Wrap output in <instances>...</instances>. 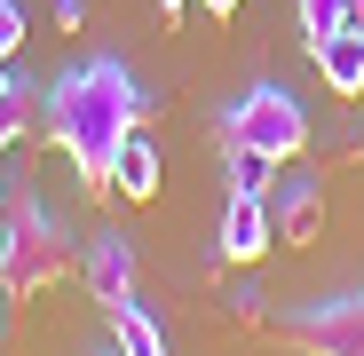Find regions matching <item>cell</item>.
<instances>
[{
	"label": "cell",
	"mask_w": 364,
	"mask_h": 356,
	"mask_svg": "<svg viewBox=\"0 0 364 356\" xmlns=\"http://www.w3.org/2000/svg\"><path fill=\"white\" fill-rule=\"evenodd\" d=\"M64 277H80L72 230L55 222L40 198H16L9 222H0V293H9V301H40V293L64 285Z\"/></svg>",
	"instance_id": "obj_2"
},
{
	"label": "cell",
	"mask_w": 364,
	"mask_h": 356,
	"mask_svg": "<svg viewBox=\"0 0 364 356\" xmlns=\"http://www.w3.org/2000/svg\"><path fill=\"white\" fill-rule=\"evenodd\" d=\"M182 9H191V0H159V16H182Z\"/></svg>",
	"instance_id": "obj_20"
},
{
	"label": "cell",
	"mask_w": 364,
	"mask_h": 356,
	"mask_svg": "<svg viewBox=\"0 0 364 356\" xmlns=\"http://www.w3.org/2000/svg\"><path fill=\"white\" fill-rule=\"evenodd\" d=\"M198 9H206V16H237V0H198Z\"/></svg>",
	"instance_id": "obj_18"
},
{
	"label": "cell",
	"mask_w": 364,
	"mask_h": 356,
	"mask_svg": "<svg viewBox=\"0 0 364 356\" xmlns=\"http://www.w3.org/2000/svg\"><path fill=\"white\" fill-rule=\"evenodd\" d=\"M348 32H364V0H348Z\"/></svg>",
	"instance_id": "obj_19"
},
{
	"label": "cell",
	"mask_w": 364,
	"mask_h": 356,
	"mask_svg": "<svg viewBox=\"0 0 364 356\" xmlns=\"http://www.w3.org/2000/svg\"><path fill=\"white\" fill-rule=\"evenodd\" d=\"M222 158H230V190H254V198H269L277 183V158H262V151H246V143H222Z\"/></svg>",
	"instance_id": "obj_11"
},
{
	"label": "cell",
	"mask_w": 364,
	"mask_h": 356,
	"mask_svg": "<svg viewBox=\"0 0 364 356\" xmlns=\"http://www.w3.org/2000/svg\"><path fill=\"white\" fill-rule=\"evenodd\" d=\"M55 24H64V32H80V24H87V0H55Z\"/></svg>",
	"instance_id": "obj_16"
},
{
	"label": "cell",
	"mask_w": 364,
	"mask_h": 356,
	"mask_svg": "<svg viewBox=\"0 0 364 356\" xmlns=\"http://www.w3.org/2000/svg\"><path fill=\"white\" fill-rule=\"evenodd\" d=\"M293 16H301V40H333L348 24V0H293Z\"/></svg>",
	"instance_id": "obj_12"
},
{
	"label": "cell",
	"mask_w": 364,
	"mask_h": 356,
	"mask_svg": "<svg viewBox=\"0 0 364 356\" xmlns=\"http://www.w3.org/2000/svg\"><path fill=\"white\" fill-rule=\"evenodd\" d=\"M111 356H119V348H111Z\"/></svg>",
	"instance_id": "obj_22"
},
{
	"label": "cell",
	"mask_w": 364,
	"mask_h": 356,
	"mask_svg": "<svg viewBox=\"0 0 364 356\" xmlns=\"http://www.w3.org/2000/svg\"><path fill=\"white\" fill-rule=\"evenodd\" d=\"M80 277H87V293H95V301H103V317L111 309H127L135 301V254H127V237H95V246L80 254Z\"/></svg>",
	"instance_id": "obj_7"
},
{
	"label": "cell",
	"mask_w": 364,
	"mask_h": 356,
	"mask_svg": "<svg viewBox=\"0 0 364 356\" xmlns=\"http://www.w3.org/2000/svg\"><path fill=\"white\" fill-rule=\"evenodd\" d=\"M269 246H277L269 198H254V190H230V206H222V261H230V269H254Z\"/></svg>",
	"instance_id": "obj_5"
},
{
	"label": "cell",
	"mask_w": 364,
	"mask_h": 356,
	"mask_svg": "<svg viewBox=\"0 0 364 356\" xmlns=\"http://www.w3.org/2000/svg\"><path fill=\"white\" fill-rule=\"evenodd\" d=\"M151 119V95L135 87V72L119 55H95V64H72L64 80L48 87V135L80 166V190H111V158L135 127Z\"/></svg>",
	"instance_id": "obj_1"
},
{
	"label": "cell",
	"mask_w": 364,
	"mask_h": 356,
	"mask_svg": "<svg viewBox=\"0 0 364 356\" xmlns=\"http://www.w3.org/2000/svg\"><path fill=\"white\" fill-rule=\"evenodd\" d=\"M9 87H24V64H16V55H0V95H9Z\"/></svg>",
	"instance_id": "obj_17"
},
{
	"label": "cell",
	"mask_w": 364,
	"mask_h": 356,
	"mask_svg": "<svg viewBox=\"0 0 364 356\" xmlns=\"http://www.w3.org/2000/svg\"><path fill=\"white\" fill-rule=\"evenodd\" d=\"M269 222H277V246H317L325 230V183L317 174H285L269 190Z\"/></svg>",
	"instance_id": "obj_6"
},
{
	"label": "cell",
	"mask_w": 364,
	"mask_h": 356,
	"mask_svg": "<svg viewBox=\"0 0 364 356\" xmlns=\"http://www.w3.org/2000/svg\"><path fill=\"white\" fill-rule=\"evenodd\" d=\"M309 55H317V80L333 87V95H364V32H333V40H309Z\"/></svg>",
	"instance_id": "obj_8"
},
{
	"label": "cell",
	"mask_w": 364,
	"mask_h": 356,
	"mask_svg": "<svg viewBox=\"0 0 364 356\" xmlns=\"http://www.w3.org/2000/svg\"><path fill=\"white\" fill-rule=\"evenodd\" d=\"M230 317H237V325H262V293H254V285H230Z\"/></svg>",
	"instance_id": "obj_15"
},
{
	"label": "cell",
	"mask_w": 364,
	"mask_h": 356,
	"mask_svg": "<svg viewBox=\"0 0 364 356\" xmlns=\"http://www.w3.org/2000/svg\"><path fill=\"white\" fill-rule=\"evenodd\" d=\"M0 222H9V206H0Z\"/></svg>",
	"instance_id": "obj_21"
},
{
	"label": "cell",
	"mask_w": 364,
	"mask_h": 356,
	"mask_svg": "<svg viewBox=\"0 0 364 356\" xmlns=\"http://www.w3.org/2000/svg\"><path fill=\"white\" fill-rule=\"evenodd\" d=\"M222 143H246V151H262V158H301V151H309V111H301L285 87H246V95H237L230 111H222Z\"/></svg>",
	"instance_id": "obj_3"
},
{
	"label": "cell",
	"mask_w": 364,
	"mask_h": 356,
	"mask_svg": "<svg viewBox=\"0 0 364 356\" xmlns=\"http://www.w3.org/2000/svg\"><path fill=\"white\" fill-rule=\"evenodd\" d=\"M111 340H119V356H166V333L127 301V309H111Z\"/></svg>",
	"instance_id": "obj_10"
},
{
	"label": "cell",
	"mask_w": 364,
	"mask_h": 356,
	"mask_svg": "<svg viewBox=\"0 0 364 356\" xmlns=\"http://www.w3.org/2000/svg\"><path fill=\"white\" fill-rule=\"evenodd\" d=\"M16 48H24V9L0 0V55H16Z\"/></svg>",
	"instance_id": "obj_14"
},
{
	"label": "cell",
	"mask_w": 364,
	"mask_h": 356,
	"mask_svg": "<svg viewBox=\"0 0 364 356\" xmlns=\"http://www.w3.org/2000/svg\"><path fill=\"white\" fill-rule=\"evenodd\" d=\"M24 111H32V87H9V95H0V158L24 143Z\"/></svg>",
	"instance_id": "obj_13"
},
{
	"label": "cell",
	"mask_w": 364,
	"mask_h": 356,
	"mask_svg": "<svg viewBox=\"0 0 364 356\" xmlns=\"http://www.w3.org/2000/svg\"><path fill=\"white\" fill-rule=\"evenodd\" d=\"M277 340L301 356H364V293H325L277 317Z\"/></svg>",
	"instance_id": "obj_4"
},
{
	"label": "cell",
	"mask_w": 364,
	"mask_h": 356,
	"mask_svg": "<svg viewBox=\"0 0 364 356\" xmlns=\"http://www.w3.org/2000/svg\"><path fill=\"white\" fill-rule=\"evenodd\" d=\"M111 190H119V198H159V151H151L143 127L119 143V158H111Z\"/></svg>",
	"instance_id": "obj_9"
}]
</instances>
